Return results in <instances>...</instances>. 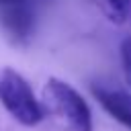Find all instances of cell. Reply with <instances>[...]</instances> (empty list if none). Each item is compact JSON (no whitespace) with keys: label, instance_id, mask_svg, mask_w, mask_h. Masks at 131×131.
Here are the masks:
<instances>
[{"label":"cell","instance_id":"cell-1","mask_svg":"<svg viewBox=\"0 0 131 131\" xmlns=\"http://www.w3.org/2000/svg\"><path fill=\"white\" fill-rule=\"evenodd\" d=\"M43 106L68 131H92V111L84 96L66 80L49 78L43 86Z\"/></svg>","mask_w":131,"mask_h":131},{"label":"cell","instance_id":"cell-2","mask_svg":"<svg viewBox=\"0 0 131 131\" xmlns=\"http://www.w3.org/2000/svg\"><path fill=\"white\" fill-rule=\"evenodd\" d=\"M0 104L16 123L25 127L39 125L47 115L27 78H23L16 70L8 66L0 68Z\"/></svg>","mask_w":131,"mask_h":131},{"label":"cell","instance_id":"cell-3","mask_svg":"<svg viewBox=\"0 0 131 131\" xmlns=\"http://www.w3.org/2000/svg\"><path fill=\"white\" fill-rule=\"evenodd\" d=\"M92 96L98 100V104L125 129L131 131V94L123 90L121 86L108 84V82H92L90 84Z\"/></svg>","mask_w":131,"mask_h":131},{"label":"cell","instance_id":"cell-4","mask_svg":"<svg viewBox=\"0 0 131 131\" xmlns=\"http://www.w3.org/2000/svg\"><path fill=\"white\" fill-rule=\"evenodd\" d=\"M2 20H4V29L8 31V35L14 41H27L33 33V25H35V12L31 10V6L27 2H16V4H8L4 6L2 12Z\"/></svg>","mask_w":131,"mask_h":131},{"label":"cell","instance_id":"cell-5","mask_svg":"<svg viewBox=\"0 0 131 131\" xmlns=\"http://www.w3.org/2000/svg\"><path fill=\"white\" fill-rule=\"evenodd\" d=\"M94 6L115 25H121L127 20V10H125V2L123 0H92Z\"/></svg>","mask_w":131,"mask_h":131},{"label":"cell","instance_id":"cell-6","mask_svg":"<svg viewBox=\"0 0 131 131\" xmlns=\"http://www.w3.org/2000/svg\"><path fill=\"white\" fill-rule=\"evenodd\" d=\"M121 63H123V72L127 82L131 84V35L123 39L121 43Z\"/></svg>","mask_w":131,"mask_h":131},{"label":"cell","instance_id":"cell-7","mask_svg":"<svg viewBox=\"0 0 131 131\" xmlns=\"http://www.w3.org/2000/svg\"><path fill=\"white\" fill-rule=\"evenodd\" d=\"M125 2V10H127V16L131 18V0H123Z\"/></svg>","mask_w":131,"mask_h":131},{"label":"cell","instance_id":"cell-8","mask_svg":"<svg viewBox=\"0 0 131 131\" xmlns=\"http://www.w3.org/2000/svg\"><path fill=\"white\" fill-rule=\"evenodd\" d=\"M16 2H25V0H0L2 6H8V4H16Z\"/></svg>","mask_w":131,"mask_h":131}]
</instances>
